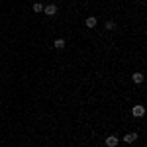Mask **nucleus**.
I'll use <instances>...</instances> for the list:
<instances>
[{
  "instance_id": "1",
  "label": "nucleus",
  "mask_w": 147,
  "mask_h": 147,
  "mask_svg": "<svg viewBox=\"0 0 147 147\" xmlns=\"http://www.w3.org/2000/svg\"><path fill=\"white\" fill-rule=\"evenodd\" d=\"M131 116H134V118H143V116H145V106L136 104V106L131 108Z\"/></svg>"
},
{
  "instance_id": "2",
  "label": "nucleus",
  "mask_w": 147,
  "mask_h": 147,
  "mask_svg": "<svg viewBox=\"0 0 147 147\" xmlns=\"http://www.w3.org/2000/svg\"><path fill=\"white\" fill-rule=\"evenodd\" d=\"M104 145L106 147H118L120 145V137L118 136H108L106 139H104Z\"/></svg>"
},
{
  "instance_id": "3",
  "label": "nucleus",
  "mask_w": 147,
  "mask_h": 147,
  "mask_svg": "<svg viewBox=\"0 0 147 147\" xmlns=\"http://www.w3.org/2000/svg\"><path fill=\"white\" fill-rule=\"evenodd\" d=\"M57 6L55 4H47V6H43V14H45V16H49V18H51V16H55L57 14Z\"/></svg>"
},
{
  "instance_id": "4",
  "label": "nucleus",
  "mask_w": 147,
  "mask_h": 147,
  "mask_svg": "<svg viewBox=\"0 0 147 147\" xmlns=\"http://www.w3.org/2000/svg\"><path fill=\"white\" fill-rule=\"evenodd\" d=\"M65 45H67V41H65L63 37H57L55 41H53V47H55V49H65Z\"/></svg>"
},
{
  "instance_id": "5",
  "label": "nucleus",
  "mask_w": 147,
  "mask_h": 147,
  "mask_svg": "<svg viewBox=\"0 0 147 147\" xmlns=\"http://www.w3.org/2000/svg\"><path fill=\"white\" fill-rule=\"evenodd\" d=\"M96 24H98V20H96L94 16H88V18L84 20V26H86V28H96Z\"/></svg>"
},
{
  "instance_id": "6",
  "label": "nucleus",
  "mask_w": 147,
  "mask_h": 147,
  "mask_svg": "<svg viewBox=\"0 0 147 147\" xmlns=\"http://www.w3.org/2000/svg\"><path fill=\"white\" fill-rule=\"evenodd\" d=\"M131 80H134V84H141L143 82V73H134L131 75Z\"/></svg>"
},
{
  "instance_id": "7",
  "label": "nucleus",
  "mask_w": 147,
  "mask_h": 147,
  "mask_svg": "<svg viewBox=\"0 0 147 147\" xmlns=\"http://www.w3.org/2000/svg\"><path fill=\"white\" fill-rule=\"evenodd\" d=\"M136 139H137V134H134V131H129V134H125V136H124L125 143H134Z\"/></svg>"
},
{
  "instance_id": "8",
  "label": "nucleus",
  "mask_w": 147,
  "mask_h": 147,
  "mask_svg": "<svg viewBox=\"0 0 147 147\" xmlns=\"http://www.w3.org/2000/svg\"><path fill=\"white\" fill-rule=\"evenodd\" d=\"M104 28H106L108 32H114V30H116V22H114V20H108V22L104 24Z\"/></svg>"
},
{
  "instance_id": "9",
  "label": "nucleus",
  "mask_w": 147,
  "mask_h": 147,
  "mask_svg": "<svg viewBox=\"0 0 147 147\" xmlns=\"http://www.w3.org/2000/svg\"><path fill=\"white\" fill-rule=\"evenodd\" d=\"M34 12H37V14H41V12H43V6H41V2H35V4H34Z\"/></svg>"
},
{
  "instance_id": "10",
  "label": "nucleus",
  "mask_w": 147,
  "mask_h": 147,
  "mask_svg": "<svg viewBox=\"0 0 147 147\" xmlns=\"http://www.w3.org/2000/svg\"><path fill=\"white\" fill-rule=\"evenodd\" d=\"M118 147H120V145H118Z\"/></svg>"
}]
</instances>
